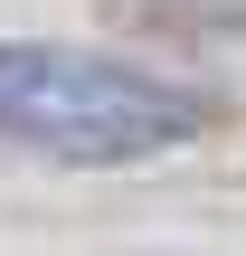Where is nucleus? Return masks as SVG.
I'll use <instances>...</instances> for the list:
<instances>
[{
    "mask_svg": "<svg viewBox=\"0 0 246 256\" xmlns=\"http://www.w3.org/2000/svg\"><path fill=\"white\" fill-rule=\"evenodd\" d=\"M209 104L171 76L85 57V48H9L0 38V142L76 162V171H123L199 142Z\"/></svg>",
    "mask_w": 246,
    "mask_h": 256,
    "instance_id": "f257e3e1",
    "label": "nucleus"
}]
</instances>
